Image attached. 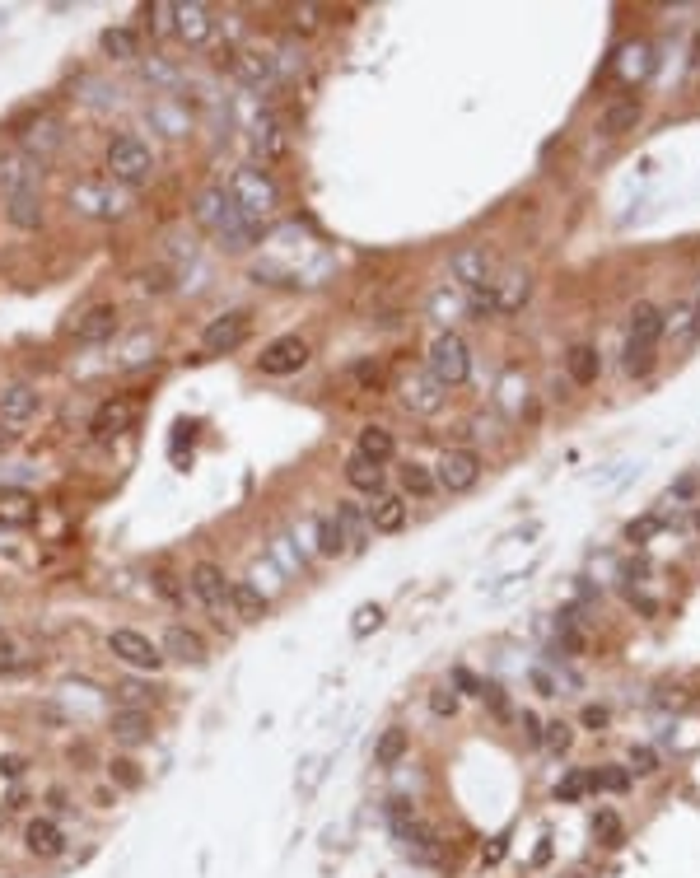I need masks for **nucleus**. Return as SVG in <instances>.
<instances>
[{
    "label": "nucleus",
    "instance_id": "obj_1",
    "mask_svg": "<svg viewBox=\"0 0 700 878\" xmlns=\"http://www.w3.org/2000/svg\"><path fill=\"white\" fill-rule=\"evenodd\" d=\"M0 178H5V220L15 229H37L43 225V187H37V169L28 159H10L0 164Z\"/></svg>",
    "mask_w": 700,
    "mask_h": 878
},
{
    "label": "nucleus",
    "instance_id": "obj_5",
    "mask_svg": "<svg viewBox=\"0 0 700 878\" xmlns=\"http://www.w3.org/2000/svg\"><path fill=\"white\" fill-rule=\"evenodd\" d=\"M308 361H313V350H308L304 337H276V341H266L262 355H257L262 374H271V379H290V374H299Z\"/></svg>",
    "mask_w": 700,
    "mask_h": 878
},
{
    "label": "nucleus",
    "instance_id": "obj_33",
    "mask_svg": "<svg viewBox=\"0 0 700 878\" xmlns=\"http://www.w3.org/2000/svg\"><path fill=\"white\" fill-rule=\"evenodd\" d=\"M103 52H108L112 61H136V57H141V37H136L131 28H108V33H103Z\"/></svg>",
    "mask_w": 700,
    "mask_h": 878
},
{
    "label": "nucleus",
    "instance_id": "obj_27",
    "mask_svg": "<svg viewBox=\"0 0 700 878\" xmlns=\"http://www.w3.org/2000/svg\"><path fill=\"white\" fill-rule=\"evenodd\" d=\"M337 528H341L350 551H360L369 542V533H374L369 528V509H360V505H337Z\"/></svg>",
    "mask_w": 700,
    "mask_h": 878
},
{
    "label": "nucleus",
    "instance_id": "obj_34",
    "mask_svg": "<svg viewBox=\"0 0 700 878\" xmlns=\"http://www.w3.org/2000/svg\"><path fill=\"white\" fill-rule=\"evenodd\" d=\"M108 776H112L121 789H141V785H145V776H141V767L131 762V757H112V762H108Z\"/></svg>",
    "mask_w": 700,
    "mask_h": 878
},
{
    "label": "nucleus",
    "instance_id": "obj_15",
    "mask_svg": "<svg viewBox=\"0 0 700 878\" xmlns=\"http://www.w3.org/2000/svg\"><path fill=\"white\" fill-rule=\"evenodd\" d=\"M24 846H28V855H37V860H57V855L66 851V831H61L52 818H33V822L24 827Z\"/></svg>",
    "mask_w": 700,
    "mask_h": 878
},
{
    "label": "nucleus",
    "instance_id": "obj_14",
    "mask_svg": "<svg viewBox=\"0 0 700 878\" xmlns=\"http://www.w3.org/2000/svg\"><path fill=\"white\" fill-rule=\"evenodd\" d=\"M37 412H43V392H37L33 383H10L5 392H0V421L5 425H28Z\"/></svg>",
    "mask_w": 700,
    "mask_h": 878
},
{
    "label": "nucleus",
    "instance_id": "obj_54",
    "mask_svg": "<svg viewBox=\"0 0 700 878\" xmlns=\"http://www.w3.org/2000/svg\"><path fill=\"white\" fill-rule=\"evenodd\" d=\"M24 757H5V762H0V771H5V776H24Z\"/></svg>",
    "mask_w": 700,
    "mask_h": 878
},
{
    "label": "nucleus",
    "instance_id": "obj_12",
    "mask_svg": "<svg viewBox=\"0 0 700 878\" xmlns=\"http://www.w3.org/2000/svg\"><path fill=\"white\" fill-rule=\"evenodd\" d=\"M187 584H192V593L201 598V608L225 612V603H229V580H225V570H220L215 561H196L192 575H187Z\"/></svg>",
    "mask_w": 700,
    "mask_h": 878
},
{
    "label": "nucleus",
    "instance_id": "obj_17",
    "mask_svg": "<svg viewBox=\"0 0 700 878\" xmlns=\"http://www.w3.org/2000/svg\"><path fill=\"white\" fill-rule=\"evenodd\" d=\"M663 328H668V318L658 313L653 304H640V308L631 313V341H626V350H653L658 337H663Z\"/></svg>",
    "mask_w": 700,
    "mask_h": 878
},
{
    "label": "nucleus",
    "instance_id": "obj_16",
    "mask_svg": "<svg viewBox=\"0 0 700 878\" xmlns=\"http://www.w3.org/2000/svg\"><path fill=\"white\" fill-rule=\"evenodd\" d=\"M70 206L85 211V215H94V220H112V215L121 211L117 196H112L103 183H75V187H70Z\"/></svg>",
    "mask_w": 700,
    "mask_h": 878
},
{
    "label": "nucleus",
    "instance_id": "obj_55",
    "mask_svg": "<svg viewBox=\"0 0 700 878\" xmlns=\"http://www.w3.org/2000/svg\"><path fill=\"white\" fill-rule=\"evenodd\" d=\"M532 683H538V692H542V696H556V683H551L547 673H532Z\"/></svg>",
    "mask_w": 700,
    "mask_h": 878
},
{
    "label": "nucleus",
    "instance_id": "obj_13",
    "mask_svg": "<svg viewBox=\"0 0 700 878\" xmlns=\"http://www.w3.org/2000/svg\"><path fill=\"white\" fill-rule=\"evenodd\" d=\"M108 734H112V743H121V747H141V743H150L154 720H150V710H141V706H121V710H112Z\"/></svg>",
    "mask_w": 700,
    "mask_h": 878
},
{
    "label": "nucleus",
    "instance_id": "obj_24",
    "mask_svg": "<svg viewBox=\"0 0 700 878\" xmlns=\"http://www.w3.org/2000/svg\"><path fill=\"white\" fill-rule=\"evenodd\" d=\"M565 370H569V379L580 383V388H589V383H598V374H602V355H598V346H569V355H565Z\"/></svg>",
    "mask_w": 700,
    "mask_h": 878
},
{
    "label": "nucleus",
    "instance_id": "obj_35",
    "mask_svg": "<svg viewBox=\"0 0 700 878\" xmlns=\"http://www.w3.org/2000/svg\"><path fill=\"white\" fill-rule=\"evenodd\" d=\"M402 486H406L411 496H430V491H434V472L421 467V463H406V467H402Z\"/></svg>",
    "mask_w": 700,
    "mask_h": 878
},
{
    "label": "nucleus",
    "instance_id": "obj_48",
    "mask_svg": "<svg viewBox=\"0 0 700 878\" xmlns=\"http://www.w3.org/2000/svg\"><path fill=\"white\" fill-rule=\"evenodd\" d=\"M467 308H472L476 318H490V313H500V308H496V290H490V286H486V290H472V304H467Z\"/></svg>",
    "mask_w": 700,
    "mask_h": 878
},
{
    "label": "nucleus",
    "instance_id": "obj_44",
    "mask_svg": "<svg viewBox=\"0 0 700 878\" xmlns=\"http://www.w3.org/2000/svg\"><path fill=\"white\" fill-rule=\"evenodd\" d=\"M626 771L653 776V771H658V752H653V747H631V767H626Z\"/></svg>",
    "mask_w": 700,
    "mask_h": 878
},
{
    "label": "nucleus",
    "instance_id": "obj_58",
    "mask_svg": "<svg viewBox=\"0 0 700 878\" xmlns=\"http://www.w3.org/2000/svg\"><path fill=\"white\" fill-rule=\"evenodd\" d=\"M159 589L169 593V598H178V584H173V575H159Z\"/></svg>",
    "mask_w": 700,
    "mask_h": 878
},
{
    "label": "nucleus",
    "instance_id": "obj_25",
    "mask_svg": "<svg viewBox=\"0 0 700 878\" xmlns=\"http://www.w3.org/2000/svg\"><path fill=\"white\" fill-rule=\"evenodd\" d=\"M640 127V103L635 99H622V103H611L602 117H598V131L611 141V136H626V131H635Z\"/></svg>",
    "mask_w": 700,
    "mask_h": 878
},
{
    "label": "nucleus",
    "instance_id": "obj_41",
    "mask_svg": "<svg viewBox=\"0 0 700 878\" xmlns=\"http://www.w3.org/2000/svg\"><path fill=\"white\" fill-rule=\"evenodd\" d=\"M379 626H383V608H379V603H364V608L355 612V622H350L355 635H369V631H379Z\"/></svg>",
    "mask_w": 700,
    "mask_h": 878
},
{
    "label": "nucleus",
    "instance_id": "obj_51",
    "mask_svg": "<svg viewBox=\"0 0 700 878\" xmlns=\"http://www.w3.org/2000/svg\"><path fill=\"white\" fill-rule=\"evenodd\" d=\"M388 818H392V827H406L416 818V809H411V800H388Z\"/></svg>",
    "mask_w": 700,
    "mask_h": 878
},
{
    "label": "nucleus",
    "instance_id": "obj_43",
    "mask_svg": "<svg viewBox=\"0 0 700 878\" xmlns=\"http://www.w3.org/2000/svg\"><path fill=\"white\" fill-rule=\"evenodd\" d=\"M589 789V776L584 771H574V776H565L560 785H556V800H565V804H574V800H580V794Z\"/></svg>",
    "mask_w": 700,
    "mask_h": 878
},
{
    "label": "nucleus",
    "instance_id": "obj_37",
    "mask_svg": "<svg viewBox=\"0 0 700 878\" xmlns=\"http://www.w3.org/2000/svg\"><path fill=\"white\" fill-rule=\"evenodd\" d=\"M234 66H238V75H243V79H253V85H257V79H271V70H276V66H271V57H262V52H243Z\"/></svg>",
    "mask_w": 700,
    "mask_h": 878
},
{
    "label": "nucleus",
    "instance_id": "obj_19",
    "mask_svg": "<svg viewBox=\"0 0 700 878\" xmlns=\"http://www.w3.org/2000/svg\"><path fill=\"white\" fill-rule=\"evenodd\" d=\"M136 421V407L127 402V397H112V402H103L99 412H94V421H89V430L99 434V439H117L121 430H127Z\"/></svg>",
    "mask_w": 700,
    "mask_h": 878
},
{
    "label": "nucleus",
    "instance_id": "obj_47",
    "mask_svg": "<svg viewBox=\"0 0 700 878\" xmlns=\"http://www.w3.org/2000/svg\"><path fill=\"white\" fill-rule=\"evenodd\" d=\"M580 725H584V729H593V734H602V729L611 725V715H607V706H584Z\"/></svg>",
    "mask_w": 700,
    "mask_h": 878
},
{
    "label": "nucleus",
    "instance_id": "obj_42",
    "mask_svg": "<svg viewBox=\"0 0 700 878\" xmlns=\"http://www.w3.org/2000/svg\"><path fill=\"white\" fill-rule=\"evenodd\" d=\"M593 831L602 836L607 846H622V836H626V831H622V818H616V813H598V818H593Z\"/></svg>",
    "mask_w": 700,
    "mask_h": 878
},
{
    "label": "nucleus",
    "instance_id": "obj_22",
    "mask_svg": "<svg viewBox=\"0 0 700 878\" xmlns=\"http://www.w3.org/2000/svg\"><path fill=\"white\" fill-rule=\"evenodd\" d=\"M229 206H234V202H229V192H225V187H205V192L196 196L192 215H196V225H201V229H211V234H215V229L225 225Z\"/></svg>",
    "mask_w": 700,
    "mask_h": 878
},
{
    "label": "nucleus",
    "instance_id": "obj_36",
    "mask_svg": "<svg viewBox=\"0 0 700 878\" xmlns=\"http://www.w3.org/2000/svg\"><path fill=\"white\" fill-rule=\"evenodd\" d=\"M318 551L322 556H341L346 551V538L337 528V518H318Z\"/></svg>",
    "mask_w": 700,
    "mask_h": 878
},
{
    "label": "nucleus",
    "instance_id": "obj_29",
    "mask_svg": "<svg viewBox=\"0 0 700 878\" xmlns=\"http://www.w3.org/2000/svg\"><path fill=\"white\" fill-rule=\"evenodd\" d=\"M229 608H234L243 622H262V617H266V598H262L248 580H238V584H229Z\"/></svg>",
    "mask_w": 700,
    "mask_h": 878
},
{
    "label": "nucleus",
    "instance_id": "obj_20",
    "mask_svg": "<svg viewBox=\"0 0 700 878\" xmlns=\"http://www.w3.org/2000/svg\"><path fill=\"white\" fill-rule=\"evenodd\" d=\"M163 659H183V664H205V641L187 626H169L163 631Z\"/></svg>",
    "mask_w": 700,
    "mask_h": 878
},
{
    "label": "nucleus",
    "instance_id": "obj_53",
    "mask_svg": "<svg viewBox=\"0 0 700 878\" xmlns=\"http://www.w3.org/2000/svg\"><path fill=\"white\" fill-rule=\"evenodd\" d=\"M355 379H360V383H379V365H369V361L355 365Z\"/></svg>",
    "mask_w": 700,
    "mask_h": 878
},
{
    "label": "nucleus",
    "instance_id": "obj_45",
    "mask_svg": "<svg viewBox=\"0 0 700 878\" xmlns=\"http://www.w3.org/2000/svg\"><path fill=\"white\" fill-rule=\"evenodd\" d=\"M150 24H154V33H173V24H178V5H150Z\"/></svg>",
    "mask_w": 700,
    "mask_h": 878
},
{
    "label": "nucleus",
    "instance_id": "obj_11",
    "mask_svg": "<svg viewBox=\"0 0 700 878\" xmlns=\"http://www.w3.org/2000/svg\"><path fill=\"white\" fill-rule=\"evenodd\" d=\"M117 328H121L117 304H94V308H85L75 318V341L79 346H103V341L117 337Z\"/></svg>",
    "mask_w": 700,
    "mask_h": 878
},
{
    "label": "nucleus",
    "instance_id": "obj_6",
    "mask_svg": "<svg viewBox=\"0 0 700 878\" xmlns=\"http://www.w3.org/2000/svg\"><path fill=\"white\" fill-rule=\"evenodd\" d=\"M476 476H481L476 449H444L434 463V486H444V491H472Z\"/></svg>",
    "mask_w": 700,
    "mask_h": 878
},
{
    "label": "nucleus",
    "instance_id": "obj_21",
    "mask_svg": "<svg viewBox=\"0 0 700 878\" xmlns=\"http://www.w3.org/2000/svg\"><path fill=\"white\" fill-rule=\"evenodd\" d=\"M37 518V496L19 491V486H5L0 491V524H10V528H28Z\"/></svg>",
    "mask_w": 700,
    "mask_h": 878
},
{
    "label": "nucleus",
    "instance_id": "obj_56",
    "mask_svg": "<svg viewBox=\"0 0 700 878\" xmlns=\"http://www.w3.org/2000/svg\"><path fill=\"white\" fill-rule=\"evenodd\" d=\"M15 439H19V430H15V425H0V449H10Z\"/></svg>",
    "mask_w": 700,
    "mask_h": 878
},
{
    "label": "nucleus",
    "instance_id": "obj_7",
    "mask_svg": "<svg viewBox=\"0 0 700 878\" xmlns=\"http://www.w3.org/2000/svg\"><path fill=\"white\" fill-rule=\"evenodd\" d=\"M108 650L121 659V664H131V668H145V673H154L159 664H163V650L150 641V635H141V631H131V626H121V631H112L108 635Z\"/></svg>",
    "mask_w": 700,
    "mask_h": 878
},
{
    "label": "nucleus",
    "instance_id": "obj_28",
    "mask_svg": "<svg viewBox=\"0 0 700 878\" xmlns=\"http://www.w3.org/2000/svg\"><path fill=\"white\" fill-rule=\"evenodd\" d=\"M496 286H500L496 308H500V313H518V308L528 304V295H532V276H528V271H509L505 281H496Z\"/></svg>",
    "mask_w": 700,
    "mask_h": 878
},
{
    "label": "nucleus",
    "instance_id": "obj_38",
    "mask_svg": "<svg viewBox=\"0 0 700 878\" xmlns=\"http://www.w3.org/2000/svg\"><path fill=\"white\" fill-rule=\"evenodd\" d=\"M141 290L145 295H169L173 290V271L169 267H145L141 271Z\"/></svg>",
    "mask_w": 700,
    "mask_h": 878
},
{
    "label": "nucleus",
    "instance_id": "obj_39",
    "mask_svg": "<svg viewBox=\"0 0 700 878\" xmlns=\"http://www.w3.org/2000/svg\"><path fill=\"white\" fill-rule=\"evenodd\" d=\"M631 785V771H589V789H611V794H622Z\"/></svg>",
    "mask_w": 700,
    "mask_h": 878
},
{
    "label": "nucleus",
    "instance_id": "obj_23",
    "mask_svg": "<svg viewBox=\"0 0 700 878\" xmlns=\"http://www.w3.org/2000/svg\"><path fill=\"white\" fill-rule=\"evenodd\" d=\"M369 528L374 533H402L406 528V500L402 496H379L369 505Z\"/></svg>",
    "mask_w": 700,
    "mask_h": 878
},
{
    "label": "nucleus",
    "instance_id": "obj_60",
    "mask_svg": "<svg viewBox=\"0 0 700 878\" xmlns=\"http://www.w3.org/2000/svg\"><path fill=\"white\" fill-rule=\"evenodd\" d=\"M691 524H695V533H700V509H695V514H691Z\"/></svg>",
    "mask_w": 700,
    "mask_h": 878
},
{
    "label": "nucleus",
    "instance_id": "obj_30",
    "mask_svg": "<svg viewBox=\"0 0 700 878\" xmlns=\"http://www.w3.org/2000/svg\"><path fill=\"white\" fill-rule=\"evenodd\" d=\"M346 482H350L355 491H364V496H379V491H383V467L355 454V458H346Z\"/></svg>",
    "mask_w": 700,
    "mask_h": 878
},
{
    "label": "nucleus",
    "instance_id": "obj_49",
    "mask_svg": "<svg viewBox=\"0 0 700 878\" xmlns=\"http://www.w3.org/2000/svg\"><path fill=\"white\" fill-rule=\"evenodd\" d=\"M19 668H28V659L10 641H0V673H19Z\"/></svg>",
    "mask_w": 700,
    "mask_h": 878
},
{
    "label": "nucleus",
    "instance_id": "obj_40",
    "mask_svg": "<svg viewBox=\"0 0 700 878\" xmlns=\"http://www.w3.org/2000/svg\"><path fill=\"white\" fill-rule=\"evenodd\" d=\"M542 743H547L551 752H565V747L574 743V729H569L565 720H551V725H542Z\"/></svg>",
    "mask_w": 700,
    "mask_h": 878
},
{
    "label": "nucleus",
    "instance_id": "obj_8",
    "mask_svg": "<svg viewBox=\"0 0 700 878\" xmlns=\"http://www.w3.org/2000/svg\"><path fill=\"white\" fill-rule=\"evenodd\" d=\"M444 402H448V388L425 370V374H406L402 379V407L406 412H416V416H434V412H444Z\"/></svg>",
    "mask_w": 700,
    "mask_h": 878
},
{
    "label": "nucleus",
    "instance_id": "obj_26",
    "mask_svg": "<svg viewBox=\"0 0 700 878\" xmlns=\"http://www.w3.org/2000/svg\"><path fill=\"white\" fill-rule=\"evenodd\" d=\"M355 454L383 467V463L397 454V439H392V430H383V425H364V430H360V444H355Z\"/></svg>",
    "mask_w": 700,
    "mask_h": 878
},
{
    "label": "nucleus",
    "instance_id": "obj_52",
    "mask_svg": "<svg viewBox=\"0 0 700 878\" xmlns=\"http://www.w3.org/2000/svg\"><path fill=\"white\" fill-rule=\"evenodd\" d=\"M523 729H528L532 743H542V720H538V715H523Z\"/></svg>",
    "mask_w": 700,
    "mask_h": 878
},
{
    "label": "nucleus",
    "instance_id": "obj_9",
    "mask_svg": "<svg viewBox=\"0 0 700 878\" xmlns=\"http://www.w3.org/2000/svg\"><path fill=\"white\" fill-rule=\"evenodd\" d=\"M448 271H453V281L467 286V290H486V286H496V281H490V257H486V248H481V244H463V248H453Z\"/></svg>",
    "mask_w": 700,
    "mask_h": 878
},
{
    "label": "nucleus",
    "instance_id": "obj_10",
    "mask_svg": "<svg viewBox=\"0 0 700 878\" xmlns=\"http://www.w3.org/2000/svg\"><path fill=\"white\" fill-rule=\"evenodd\" d=\"M243 341H248V313H220V318H211L205 332H201V346L211 350V355H229V350H238Z\"/></svg>",
    "mask_w": 700,
    "mask_h": 878
},
{
    "label": "nucleus",
    "instance_id": "obj_57",
    "mask_svg": "<svg viewBox=\"0 0 700 878\" xmlns=\"http://www.w3.org/2000/svg\"><path fill=\"white\" fill-rule=\"evenodd\" d=\"M117 692H121V696H127V701H141V696H145V687H136V683H121Z\"/></svg>",
    "mask_w": 700,
    "mask_h": 878
},
{
    "label": "nucleus",
    "instance_id": "obj_59",
    "mask_svg": "<svg viewBox=\"0 0 700 878\" xmlns=\"http://www.w3.org/2000/svg\"><path fill=\"white\" fill-rule=\"evenodd\" d=\"M691 341H700V313H695V323H691Z\"/></svg>",
    "mask_w": 700,
    "mask_h": 878
},
{
    "label": "nucleus",
    "instance_id": "obj_31",
    "mask_svg": "<svg viewBox=\"0 0 700 878\" xmlns=\"http://www.w3.org/2000/svg\"><path fill=\"white\" fill-rule=\"evenodd\" d=\"M406 747H411V738H406V729H383L379 734V743H374V767H383V771H392L402 757H406Z\"/></svg>",
    "mask_w": 700,
    "mask_h": 878
},
{
    "label": "nucleus",
    "instance_id": "obj_4",
    "mask_svg": "<svg viewBox=\"0 0 700 878\" xmlns=\"http://www.w3.org/2000/svg\"><path fill=\"white\" fill-rule=\"evenodd\" d=\"M430 374H434L444 388L467 383V374H472V350H467V341H463L458 332L434 337V346H430Z\"/></svg>",
    "mask_w": 700,
    "mask_h": 878
},
{
    "label": "nucleus",
    "instance_id": "obj_50",
    "mask_svg": "<svg viewBox=\"0 0 700 878\" xmlns=\"http://www.w3.org/2000/svg\"><path fill=\"white\" fill-rule=\"evenodd\" d=\"M653 370V350H626V374H649Z\"/></svg>",
    "mask_w": 700,
    "mask_h": 878
},
{
    "label": "nucleus",
    "instance_id": "obj_3",
    "mask_svg": "<svg viewBox=\"0 0 700 878\" xmlns=\"http://www.w3.org/2000/svg\"><path fill=\"white\" fill-rule=\"evenodd\" d=\"M108 169L117 183H127V187H145L150 173H154V154L141 136H112L108 141Z\"/></svg>",
    "mask_w": 700,
    "mask_h": 878
},
{
    "label": "nucleus",
    "instance_id": "obj_46",
    "mask_svg": "<svg viewBox=\"0 0 700 878\" xmlns=\"http://www.w3.org/2000/svg\"><path fill=\"white\" fill-rule=\"evenodd\" d=\"M430 710L439 715V720H444V715H453V710H458V692H453V687H434V692H430Z\"/></svg>",
    "mask_w": 700,
    "mask_h": 878
},
{
    "label": "nucleus",
    "instance_id": "obj_2",
    "mask_svg": "<svg viewBox=\"0 0 700 878\" xmlns=\"http://www.w3.org/2000/svg\"><path fill=\"white\" fill-rule=\"evenodd\" d=\"M229 202L248 215L253 225H262L266 215H276V206H280V187H276V178L266 173V169H257V164H243V169H234V178H229Z\"/></svg>",
    "mask_w": 700,
    "mask_h": 878
},
{
    "label": "nucleus",
    "instance_id": "obj_18",
    "mask_svg": "<svg viewBox=\"0 0 700 878\" xmlns=\"http://www.w3.org/2000/svg\"><path fill=\"white\" fill-rule=\"evenodd\" d=\"M397 836H402V841H406V855L411 860H439L444 855V846H439V831L430 827V822H421V818H411L406 827H397Z\"/></svg>",
    "mask_w": 700,
    "mask_h": 878
},
{
    "label": "nucleus",
    "instance_id": "obj_32",
    "mask_svg": "<svg viewBox=\"0 0 700 878\" xmlns=\"http://www.w3.org/2000/svg\"><path fill=\"white\" fill-rule=\"evenodd\" d=\"M187 43H205L211 37V10L205 5H178V24H173Z\"/></svg>",
    "mask_w": 700,
    "mask_h": 878
}]
</instances>
